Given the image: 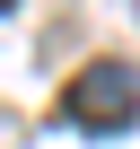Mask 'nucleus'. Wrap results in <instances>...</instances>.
<instances>
[{
  "instance_id": "obj_1",
  "label": "nucleus",
  "mask_w": 140,
  "mask_h": 149,
  "mask_svg": "<svg viewBox=\"0 0 140 149\" xmlns=\"http://www.w3.org/2000/svg\"><path fill=\"white\" fill-rule=\"evenodd\" d=\"M131 105H140V79L123 61H88L79 79H70V123H79V132H123Z\"/></svg>"
}]
</instances>
